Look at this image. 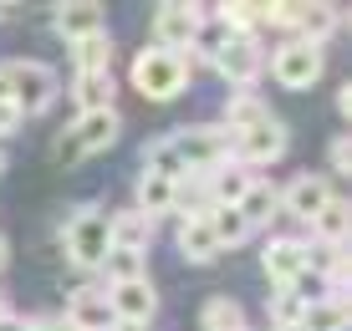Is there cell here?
Listing matches in <instances>:
<instances>
[{"label": "cell", "instance_id": "cell-38", "mask_svg": "<svg viewBox=\"0 0 352 331\" xmlns=\"http://www.w3.org/2000/svg\"><path fill=\"white\" fill-rule=\"evenodd\" d=\"M276 331H301V326H276Z\"/></svg>", "mask_w": 352, "mask_h": 331}, {"label": "cell", "instance_id": "cell-26", "mask_svg": "<svg viewBox=\"0 0 352 331\" xmlns=\"http://www.w3.org/2000/svg\"><path fill=\"white\" fill-rule=\"evenodd\" d=\"M265 113H271V107H265L261 97L240 92V97H230V102H225V122H220V128L230 133V138H235L240 128H250V122H256V117H265Z\"/></svg>", "mask_w": 352, "mask_h": 331}, {"label": "cell", "instance_id": "cell-28", "mask_svg": "<svg viewBox=\"0 0 352 331\" xmlns=\"http://www.w3.org/2000/svg\"><path fill=\"white\" fill-rule=\"evenodd\" d=\"M301 311H307V306L291 296V290H276V301H271V321L276 326H301Z\"/></svg>", "mask_w": 352, "mask_h": 331}, {"label": "cell", "instance_id": "cell-32", "mask_svg": "<svg viewBox=\"0 0 352 331\" xmlns=\"http://www.w3.org/2000/svg\"><path fill=\"white\" fill-rule=\"evenodd\" d=\"M16 128H21V113H16L10 102H0V138H10Z\"/></svg>", "mask_w": 352, "mask_h": 331}, {"label": "cell", "instance_id": "cell-35", "mask_svg": "<svg viewBox=\"0 0 352 331\" xmlns=\"http://www.w3.org/2000/svg\"><path fill=\"white\" fill-rule=\"evenodd\" d=\"M6 260H10V244H6V235H0V271H6Z\"/></svg>", "mask_w": 352, "mask_h": 331}, {"label": "cell", "instance_id": "cell-18", "mask_svg": "<svg viewBox=\"0 0 352 331\" xmlns=\"http://www.w3.org/2000/svg\"><path fill=\"white\" fill-rule=\"evenodd\" d=\"M179 255H184V260H194V265H210L214 255H220L210 219H184V225H179Z\"/></svg>", "mask_w": 352, "mask_h": 331}, {"label": "cell", "instance_id": "cell-13", "mask_svg": "<svg viewBox=\"0 0 352 331\" xmlns=\"http://www.w3.org/2000/svg\"><path fill=\"white\" fill-rule=\"evenodd\" d=\"M67 326L72 331H113L118 316H113V306H107L102 290L82 286V290H72V296H67Z\"/></svg>", "mask_w": 352, "mask_h": 331}, {"label": "cell", "instance_id": "cell-29", "mask_svg": "<svg viewBox=\"0 0 352 331\" xmlns=\"http://www.w3.org/2000/svg\"><path fill=\"white\" fill-rule=\"evenodd\" d=\"M102 271H113V280H128V275H143V271H138V255H128V250H107V260H102Z\"/></svg>", "mask_w": 352, "mask_h": 331}, {"label": "cell", "instance_id": "cell-8", "mask_svg": "<svg viewBox=\"0 0 352 331\" xmlns=\"http://www.w3.org/2000/svg\"><path fill=\"white\" fill-rule=\"evenodd\" d=\"M107 306H113L118 321H128V326H148V321H153V311H159V296H153L148 275H128V280H113V286H107Z\"/></svg>", "mask_w": 352, "mask_h": 331}, {"label": "cell", "instance_id": "cell-19", "mask_svg": "<svg viewBox=\"0 0 352 331\" xmlns=\"http://www.w3.org/2000/svg\"><path fill=\"white\" fill-rule=\"evenodd\" d=\"M174 194H179L174 179L143 174V179H138V214H143V219H164L168 209H174Z\"/></svg>", "mask_w": 352, "mask_h": 331}, {"label": "cell", "instance_id": "cell-31", "mask_svg": "<svg viewBox=\"0 0 352 331\" xmlns=\"http://www.w3.org/2000/svg\"><path fill=\"white\" fill-rule=\"evenodd\" d=\"M52 158H56V163H82V148L62 133V138H56V148H52Z\"/></svg>", "mask_w": 352, "mask_h": 331}, {"label": "cell", "instance_id": "cell-16", "mask_svg": "<svg viewBox=\"0 0 352 331\" xmlns=\"http://www.w3.org/2000/svg\"><path fill=\"white\" fill-rule=\"evenodd\" d=\"M107 235H113V250H128V255H143L153 244V219H143L138 209H123V214H107Z\"/></svg>", "mask_w": 352, "mask_h": 331}, {"label": "cell", "instance_id": "cell-27", "mask_svg": "<svg viewBox=\"0 0 352 331\" xmlns=\"http://www.w3.org/2000/svg\"><path fill=\"white\" fill-rule=\"evenodd\" d=\"M72 52H77V71H107L113 41H107V31H102V36H87V41H77Z\"/></svg>", "mask_w": 352, "mask_h": 331}, {"label": "cell", "instance_id": "cell-21", "mask_svg": "<svg viewBox=\"0 0 352 331\" xmlns=\"http://www.w3.org/2000/svg\"><path fill=\"white\" fill-rule=\"evenodd\" d=\"M307 229H311V240L337 244V250H342V244H347V199H337V194H332V199L322 204V214L311 219Z\"/></svg>", "mask_w": 352, "mask_h": 331}, {"label": "cell", "instance_id": "cell-2", "mask_svg": "<svg viewBox=\"0 0 352 331\" xmlns=\"http://www.w3.org/2000/svg\"><path fill=\"white\" fill-rule=\"evenodd\" d=\"M133 87H138L143 97H153V102L179 97L189 87V56L184 52H159V46L138 52L133 56Z\"/></svg>", "mask_w": 352, "mask_h": 331}, {"label": "cell", "instance_id": "cell-33", "mask_svg": "<svg viewBox=\"0 0 352 331\" xmlns=\"http://www.w3.org/2000/svg\"><path fill=\"white\" fill-rule=\"evenodd\" d=\"M337 113H342V117L352 113V87H342V92H337Z\"/></svg>", "mask_w": 352, "mask_h": 331}, {"label": "cell", "instance_id": "cell-6", "mask_svg": "<svg viewBox=\"0 0 352 331\" xmlns=\"http://www.w3.org/2000/svg\"><path fill=\"white\" fill-rule=\"evenodd\" d=\"M281 153H286V122L276 113H265V117L250 122V128L235 133V158H240V163H250V168L276 163Z\"/></svg>", "mask_w": 352, "mask_h": 331}, {"label": "cell", "instance_id": "cell-12", "mask_svg": "<svg viewBox=\"0 0 352 331\" xmlns=\"http://www.w3.org/2000/svg\"><path fill=\"white\" fill-rule=\"evenodd\" d=\"M102 16L107 10L97 5V0H72V5L52 10V31L62 36L67 46H77V41H87V36H102Z\"/></svg>", "mask_w": 352, "mask_h": 331}, {"label": "cell", "instance_id": "cell-7", "mask_svg": "<svg viewBox=\"0 0 352 331\" xmlns=\"http://www.w3.org/2000/svg\"><path fill=\"white\" fill-rule=\"evenodd\" d=\"M322 67H327L322 46H307V41H286L281 52H271V71H276V82H281V87H291V92L311 87V82L322 77Z\"/></svg>", "mask_w": 352, "mask_h": 331}, {"label": "cell", "instance_id": "cell-5", "mask_svg": "<svg viewBox=\"0 0 352 331\" xmlns=\"http://www.w3.org/2000/svg\"><path fill=\"white\" fill-rule=\"evenodd\" d=\"M199 21L204 10L199 5H184V0H164L153 10V46L159 52H194V36H199Z\"/></svg>", "mask_w": 352, "mask_h": 331}, {"label": "cell", "instance_id": "cell-11", "mask_svg": "<svg viewBox=\"0 0 352 331\" xmlns=\"http://www.w3.org/2000/svg\"><path fill=\"white\" fill-rule=\"evenodd\" d=\"M118 133H123V117H118V107H102V113H77V122L67 128V138L82 148V158H87V153L113 148Z\"/></svg>", "mask_w": 352, "mask_h": 331}, {"label": "cell", "instance_id": "cell-20", "mask_svg": "<svg viewBox=\"0 0 352 331\" xmlns=\"http://www.w3.org/2000/svg\"><path fill=\"white\" fill-rule=\"evenodd\" d=\"M342 26V10L337 5H301V21H296V41L307 46H322L327 36Z\"/></svg>", "mask_w": 352, "mask_h": 331}, {"label": "cell", "instance_id": "cell-22", "mask_svg": "<svg viewBox=\"0 0 352 331\" xmlns=\"http://www.w3.org/2000/svg\"><path fill=\"white\" fill-rule=\"evenodd\" d=\"M82 113H102V107H113V77L107 71H77V87H72Z\"/></svg>", "mask_w": 352, "mask_h": 331}, {"label": "cell", "instance_id": "cell-10", "mask_svg": "<svg viewBox=\"0 0 352 331\" xmlns=\"http://www.w3.org/2000/svg\"><path fill=\"white\" fill-rule=\"evenodd\" d=\"M327 199H332V179H327V174H296L281 189V219H301V225H311V219L322 214Z\"/></svg>", "mask_w": 352, "mask_h": 331}, {"label": "cell", "instance_id": "cell-34", "mask_svg": "<svg viewBox=\"0 0 352 331\" xmlns=\"http://www.w3.org/2000/svg\"><path fill=\"white\" fill-rule=\"evenodd\" d=\"M0 102H10V77H6V67H0Z\"/></svg>", "mask_w": 352, "mask_h": 331}, {"label": "cell", "instance_id": "cell-23", "mask_svg": "<svg viewBox=\"0 0 352 331\" xmlns=\"http://www.w3.org/2000/svg\"><path fill=\"white\" fill-rule=\"evenodd\" d=\"M204 219H210L214 244H220V250H235V244H245L250 235H256V229L245 225V214H240V209H210Z\"/></svg>", "mask_w": 352, "mask_h": 331}, {"label": "cell", "instance_id": "cell-14", "mask_svg": "<svg viewBox=\"0 0 352 331\" xmlns=\"http://www.w3.org/2000/svg\"><path fill=\"white\" fill-rule=\"evenodd\" d=\"M261 265H265V280H271L276 290H286L291 280H296L301 271H307L301 240H271V244H265V255H261Z\"/></svg>", "mask_w": 352, "mask_h": 331}, {"label": "cell", "instance_id": "cell-9", "mask_svg": "<svg viewBox=\"0 0 352 331\" xmlns=\"http://www.w3.org/2000/svg\"><path fill=\"white\" fill-rule=\"evenodd\" d=\"M210 67L220 71L225 82H235V87H250L265 71V52L256 46V36H235V41H225L220 52L210 56Z\"/></svg>", "mask_w": 352, "mask_h": 331}, {"label": "cell", "instance_id": "cell-17", "mask_svg": "<svg viewBox=\"0 0 352 331\" xmlns=\"http://www.w3.org/2000/svg\"><path fill=\"white\" fill-rule=\"evenodd\" d=\"M235 209L245 214L250 229H256V225H271V219H281V189H276V183H265V179H256Z\"/></svg>", "mask_w": 352, "mask_h": 331}, {"label": "cell", "instance_id": "cell-15", "mask_svg": "<svg viewBox=\"0 0 352 331\" xmlns=\"http://www.w3.org/2000/svg\"><path fill=\"white\" fill-rule=\"evenodd\" d=\"M256 183V174L240 163H220L214 174H204V189H210V204L214 209H235L240 199H245V189Z\"/></svg>", "mask_w": 352, "mask_h": 331}, {"label": "cell", "instance_id": "cell-4", "mask_svg": "<svg viewBox=\"0 0 352 331\" xmlns=\"http://www.w3.org/2000/svg\"><path fill=\"white\" fill-rule=\"evenodd\" d=\"M6 77H10V107L21 117H36V113L52 107V97H56V71L52 67H41V61H10Z\"/></svg>", "mask_w": 352, "mask_h": 331}, {"label": "cell", "instance_id": "cell-40", "mask_svg": "<svg viewBox=\"0 0 352 331\" xmlns=\"http://www.w3.org/2000/svg\"><path fill=\"white\" fill-rule=\"evenodd\" d=\"M0 21H6V5H0Z\"/></svg>", "mask_w": 352, "mask_h": 331}, {"label": "cell", "instance_id": "cell-3", "mask_svg": "<svg viewBox=\"0 0 352 331\" xmlns=\"http://www.w3.org/2000/svg\"><path fill=\"white\" fill-rule=\"evenodd\" d=\"M62 244H67V260L77 271H102L107 250H113V235H107V214L102 209H77L62 229Z\"/></svg>", "mask_w": 352, "mask_h": 331}, {"label": "cell", "instance_id": "cell-24", "mask_svg": "<svg viewBox=\"0 0 352 331\" xmlns=\"http://www.w3.org/2000/svg\"><path fill=\"white\" fill-rule=\"evenodd\" d=\"M301 331H347V301L332 296V301H317L301 311Z\"/></svg>", "mask_w": 352, "mask_h": 331}, {"label": "cell", "instance_id": "cell-39", "mask_svg": "<svg viewBox=\"0 0 352 331\" xmlns=\"http://www.w3.org/2000/svg\"><path fill=\"white\" fill-rule=\"evenodd\" d=\"M0 174H6V153H0Z\"/></svg>", "mask_w": 352, "mask_h": 331}, {"label": "cell", "instance_id": "cell-25", "mask_svg": "<svg viewBox=\"0 0 352 331\" xmlns=\"http://www.w3.org/2000/svg\"><path fill=\"white\" fill-rule=\"evenodd\" d=\"M199 326H204V331H250L245 311H240V301H230V296H214L210 306H204Z\"/></svg>", "mask_w": 352, "mask_h": 331}, {"label": "cell", "instance_id": "cell-1", "mask_svg": "<svg viewBox=\"0 0 352 331\" xmlns=\"http://www.w3.org/2000/svg\"><path fill=\"white\" fill-rule=\"evenodd\" d=\"M168 153L179 158V168L184 174H214L220 163H230L235 158V138L214 122V128H179V133H168Z\"/></svg>", "mask_w": 352, "mask_h": 331}, {"label": "cell", "instance_id": "cell-37", "mask_svg": "<svg viewBox=\"0 0 352 331\" xmlns=\"http://www.w3.org/2000/svg\"><path fill=\"white\" fill-rule=\"evenodd\" d=\"M6 316H10V311H6V301H0V321H6Z\"/></svg>", "mask_w": 352, "mask_h": 331}, {"label": "cell", "instance_id": "cell-36", "mask_svg": "<svg viewBox=\"0 0 352 331\" xmlns=\"http://www.w3.org/2000/svg\"><path fill=\"white\" fill-rule=\"evenodd\" d=\"M113 331H148V326H128V321H118Z\"/></svg>", "mask_w": 352, "mask_h": 331}, {"label": "cell", "instance_id": "cell-30", "mask_svg": "<svg viewBox=\"0 0 352 331\" xmlns=\"http://www.w3.org/2000/svg\"><path fill=\"white\" fill-rule=\"evenodd\" d=\"M327 163H332V174H327V179H347V168H352L347 138H332V148H327Z\"/></svg>", "mask_w": 352, "mask_h": 331}]
</instances>
